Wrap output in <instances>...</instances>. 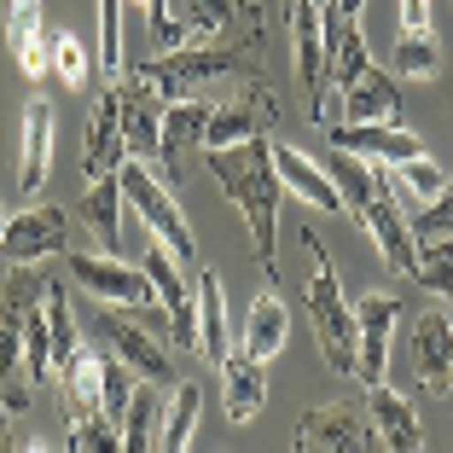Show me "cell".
<instances>
[{"mask_svg": "<svg viewBox=\"0 0 453 453\" xmlns=\"http://www.w3.org/2000/svg\"><path fill=\"white\" fill-rule=\"evenodd\" d=\"M210 180L239 203L244 226H250V250L256 262L267 267V280H280V163H273V140L256 134V140H239V146H215L210 157Z\"/></svg>", "mask_w": 453, "mask_h": 453, "instance_id": "obj_1", "label": "cell"}, {"mask_svg": "<svg viewBox=\"0 0 453 453\" xmlns=\"http://www.w3.org/2000/svg\"><path fill=\"white\" fill-rule=\"evenodd\" d=\"M134 70H140V76H146L163 99L203 94L210 81H226V76H256V70H262V35H256V12H250V29H244L239 41L174 47V53H157L151 65H134Z\"/></svg>", "mask_w": 453, "mask_h": 453, "instance_id": "obj_2", "label": "cell"}, {"mask_svg": "<svg viewBox=\"0 0 453 453\" xmlns=\"http://www.w3.org/2000/svg\"><path fill=\"white\" fill-rule=\"evenodd\" d=\"M303 250H314V280H308V314H314V337H320V355L332 372L355 378V360H360V320H355V303L343 296V280H337V262L314 226L303 233Z\"/></svg>", "mask_w": 453, "mask_h": 453, "instance_id": "obj_3", "label": "cell"}, {"mask_svg": "<svg viewBox=\"0 0 453 453\" xmlns=\"http://www.w3.org/2000/svg\"><path fill=\"white\" fill-rule=\"evenodd\" d=\"M47 296V280L35 262H12V280L0 291V407L24 418L35 407V372L24 360V308Z\"/></svg>", "mask_w": 453, "mask_h": 453, "instance_id": "obj_4", "label": "cell"}, {"mask_svg": "<svg viewBox=\"0 0 453 453\" xmlns=\"http://www.w3.org/2000/svg\"><path fill=\"white\" fill-rule=\"evenodd\" d=\"M88 326H94V337L122 360V366H128L134 378H146V384H157V389L174 384V360H169V343H163L169 332H157L151 320H140V308L117 314V303H99V296H94Z\"/></svg>", "mask_w": 453, "mask_h": 453, "instance_id": "obj_5", "label": "cell"}, {"mask_svg": "<svg viewBox=\"0 0 453 453\" xmlns=\"http://www.w3.org/2000/svg\"><path fill=\"white\" fill-rule=\"evenodd\" d=\"M117 174H122V198H128V210L140 215V221H146L163 244H169V250H174V262H198V239H192L187 215H180L174 192H169V187L157 180V174L146 169V157H128Z\"/></svg>", "mask_w": 453, "mask_h": 453, "instance_id": "obj_6", "label": "cell"}, {"mask_svg": "<svg viewBox=\"0 0 453 453\" xmlns=\"http://www.w3.org/2000/svg\"><path fill=\"white\" fill-rule=\"evenodd\" d=\"M296 453H366L378 448V430L366 401H332V407H314V413L296 418Z\"/></svg>", "mask_w": 453, "mask_h": 453, "instance_id": "obj_7", "label": "cell"}, {"mask_svg": "<svg viewBox=\"0 0 453 453\" xmlns=\"http://www.w3.org/2000/svg\"><path fill=\"white\" fill-rule=\"evenodd\" d=\"M280 122V94L267 88L262 76H244V88L221 105H210V128H203V151L215 146H239V140H256V134H273Z\"/></svg>", "mask_w": 453, "mask_h": 453, "instance_id": "obj_8", "label": "cell"}, {"mask_svg": "<svg viewBox=\"0 0 453 453\" xmlns=\"http://www.w3.org/2000/svg\"><path fill=\"white\" fill-rule=\"evenodd\" d=\"M326 0H296L285 24H291V47H296V81L308 94V117L326 122V81H332V58H326Z\"/></svg>", "mask_w": 453, "mask_h": 453, "instance_id": "obj_9", "label": "cell"}, {"mask_svg": "<svg viewBox=\"0 0 453 453\" xmlns=\"http://www.w3.org/2000/svg\"><path fill=\"white\" fill-rule=\"evenodd\" d=\"M65 262H70V280L88 296H99V303H117V308L157 303V285H151L146 267H128V262H117V256H88V250H70Z\"/></svg>", "mask_w": 453, "mask_h": 453, "instance_id": "obj_10", "label": "cell"}, {"mask_svg": "<svg viewBox=\"0 0 453 453\" xmlns=\"http://www.w3.org/2000/svg\"><path fill=\"white\" fill-rule=\"evenodd\" d=\"M372 174H378V192H372V210H366V233H372V244H378V256H384L389 273H407V280H413L418 233H413V221H407V210H401V192H395V180H389V163L372 169Z\"/></svg>", "mask_w": 453, "mask_h": 453, "instance_id": "obj_11", "label": "cell"}, {"mask_svg": "<svg viewBox=\"0 0 453 453\" xmlns=\"http://www.w3.org/2000/svg\"><path fill=\"white\" fill-rule=\"evenodd\" d=\"M128 163V134H122V94H117V76L99 88L94 99V117H88V134H81V174L99 180V174H117Z\"/></svg>", "mask_w": 453, "mask_h": 453, "instance_id": "obj_12", "label": "cell"}, {"mask_svg": "<svg viewBox=\"0 0 453 453\" xmlns=\"http://www.w3.org/2000/svg\"><path fill=\"white\" fill-rule=\"evenodd\" d=\"M355 320H360V360H355V378L366 389L389 384V332L401 320V296L389 291H366L355 303Z\"/></svg>", "mask_w": 453, "mask_h": 453, "instance_id": "obj_13", "label": "cell"}, {"mask_svg": "<svg viewBox=\"0 0 453 453\" xmlns=\"http://www.w3.org/2000/svg\"><path fill=\"white\" fill-rule=\"evenodd\" d=\"M70 239V215L58 210V203H29L24 215H12L6 221V233H0V256L6 262H47V256H58Z\"/></svg>", "mask_w": 453, "mask_h": 453, "instance_id": "obj_14", "label": "cell"}, {"mask_svg": "<svg viewBox=\"0 0 453 453\" xmlns=\"http://www.w3.org/2000/svg\"><path fill=\"white\" fill-rule=\"evenodd\" d=\"M117 94H122V134H128V157H151L157 163L163 151V111L169 99L151 88L140 70H122L117 76Z\"/></svg>", "mask_w": 453, "mask_h": 453, "instance_id": "obj_15", "label": "cell"}, {"mask_svg": "<svg viewBox=\"0 0 453 453\" xmlns=\"http://www.w3.org/2000/svg\"><path fill=\"white\" fill-rule=\"evenodd\" d=\"M146 273H151V285H157L163 314H169L174 349H198V285L187 291V280H180V262H174V250H169L163 239H157V250L146 256Z\"/></svg>", "mask_w": 453, "mask_h": 453, "instance_id": "obj_16", "label": "cell"}, {"mask_svg": "<svg viewBox=\"0 0 453 453\" xmlns=\"http://www.w3.org/2000/svg\"><path fill=\"white\" fill-rule=\"evenodd\" d=\"M326 140L337 151H355V157H372V163H407V157H425V140L401 122H326Z\"/></svg>", "mask_w": 453, "mask_h": 453, "instance_id": "obj_17", "label": "cell"}, {"mask_svg": "<svg viewBox=\"0 0 453 453\" xmlns=\"http://www.w3.org/2000/svg\"><path fill=\"white\" fill-rule=\"evenodd\" d=\"M203 128H210V99L187 94V99H169L163 111V151H157V169L180 187V157L203 146Z\"/></svg>", "mask_w": 453, "mask_h": 453, "instance_id": "obj_18", "label": "cell"}, {"mask_svg": "<svg viewBox=\"0 0 453 453\" xmlns=\"http://www.w3.org/2000/svg\"><path fill=\"white\" fill-rule=\"evenodd\" d=\"M267 360H256L250 349H233V355L215 366L221 372V413L233 418V425H250L256 413L267 407Z\"/></svg>", "mask_w": 453, "mask_h": 453, "instance_id": "obj_19", "label": "cell"}, {"mask_svg": "<svg viewBox=\"0 0 453 453\" xmlns=\"http://www.w3.org/2000/svg\"><path fill=\"white\" fill-rule=\"evenodd\" d=\"M401 117V81L378 65H360L355 81H343V105L332 122H395Z\"/></svg>", "mask_w": 453, "mask_h": 453, "instance_id": "obj_20", "label": "cell"}, {"mask_svg": "<svg viewBox=\"0 0 453 453\" xmlns=\"http://www.w3.org/2000/svg\"><path fill=\"white\" fill-rule=\"evenodd\" d=\"M6 47H12L18 70H24L29 81H41L53 70V35H47L41 0H12V6H6Z\"/></svg>", "mask_w": 453, "mask_h": 453, "instance_id": "obj_21", "label": "cell"}, {"mask_svg": "<svg viewBox=\"0 0 453 453\" xmlns=\"http://www.w3.org/2000/svg\"><path fill=\"white\" fill-rule=\"evenodd\" d=\"M53 134H58V117L47 99H29L24 105V151H18V192L35 198L47 187V169H53Z\"/></svg>", "mask_w": 453, "mask_h": 453, "instance_id": "obj_22", "label": "cell"}, {"mask_svg": "<svg viewBox=\"0 0 453 453\" xmlns=\"http://www.w3.org/2000/svg\"><path fill=\"white\" fill-rule=\"evenodd\" d=\"M366 413H372L378 448H389V453H418V448H425V425H418L413 401H407V395H395L389 384L366 389Z\"/></svg>", "mask_w": 453, "mask_h": 453, "instance_id": "obj_23", "label": "cell"}, {"mask_svg": "<svg viewBox=\"0 0 453 453\" xmlns=\"http://www.w3.org/2000/svg\"><path fill=\"white\" fill-rule=\"evenodd\" d=\"M413 360H418V389L453 395V320L448 314H425V320H418Z\"/></svg>", "mask_w": 453, "mask_h": 453, "instance_id": "obj_24", "label": "cell"}, {"mask_svg": "<svg viewBox=\"0 0 453 453\" xmlns=\"http://www.w3.org/2000/svg\"><path fill=\"white\" fill-rule=\"evenodd\" d=\"M273 163H280L285 192H296V198L314 203V210H337V215H343V192H337V180H332V169H326V163L303 157V151L285 146V140H273Z\"/></svg>", "mask_w": 453, "mask_h": 453, "instance_id": "obj_25", "label": "cell"}, {"mask_svg": "<svg viewBox=\"0 0 453 453\" xmlns=\"http://www.w3.org/2000/svg\"><path fill=\"white\" fill-rule=\"evenodd\" d=\"M58 395H65V413H70V418L105 413V355L81 349L65 372H58Z\"/></svg>", "mask_w": 453, "mask_h": 453, "instance_id": "obj_26", "label": "cell"}, {"mask_svg": "<svg viewBox=\"0 0 453 453\" xmlns=\"http://www.w3.org/2000/svg\"><path fill=\"white\" fill-rule=\"evenodd\" d=\"M122 174H99V180H88V192H81V221L94 226V239L105 244V250H117L122 244Z\"/></svg>", "mask_w": 453, "mask_h": 453, "instance_id": "obj_27", "label": "cell"}, {"mask_svg": "<svg viewBox=\"0 0 453 453\" xmlns=\"http://www.w3.org/2000/svg\"><path fill=\"white\" fill-rule=\"evenodd\" d=\"M198 413H203V384L180 378V384H174V395L163 401L157 448H163V453H187V448H192V430H198Z\"/></svg>", "mask_w": 453, "mask_h": 453, "instance_id": "obj_28", "label": "cell"}, {"mask_svg": "<svg viewBox=\"0 0 453 453\" xmlns=\"http://www.w3.org/2000/svg\"><path fill=\"white\" fill-rule=\"evenodd\" d=\"M198 355L210 366H221L233 355L226 343V296H221V273H198Z\"/></svg>", "mask_w": 453, "mask_h": 453, "instance_id": "obj_29", "label": "cell"}, {"mask_svg": "<svg viewBox=\"0 0 453 453\" xmlns=\"http://www.w3.org/2000/svg\"><path fill=\"white\" fill-rule=\"evenodd\" d=\"M326 169H332V180H337V192H343V215L366 233V210H372V192H378V174L366 169V163L355 157V151H337L332 146V157H326Z\"/></svg>", "mask_w": 453, "mask_h": 453, "instance_id": "obj_30", "label": "cell"}, {"mask_svg": "<svg viewBox=\"0 0 453 453\" xmlns=\"http://www.w3.org/2000/svg\"><path fill=\"white\" fill-rule=\"evenodd\" d=\"M285 337H291V314H285L280 291H262L250 303V320H244V349L256 360H273L285 349Z\"/></svg>", "mask_w": 453, "mask_h": 453, "instance_id": "obj_31", "label": "cell"}, {"mask_svg": "<svg viewBox=\"0 0 453 453\" xmlns=\"http://www.w3.org/2000/svg\"><path fill=\"white\" fill-rule=\"evenodd\" d=\"M389 65H395V76H407V81H436V70H441V41H436V29H401Z\"/></svg>", "mask_w": 453, "mask_h": 453, "instance_id": "obj_32", "label": "cell"}, {"mask_svg": "<svg viewBox=\"0 0 453 453\" xmlns=\"http://www.w3.org/2000/svg\"><path fill=\"white\" fill-rule=\"evenodd\" d=\"M157 384H146L140 378V389H134L128 413H122V453H140V448H157Z\"/></svg>", "mask_w": 453, "mask_h": 453, "instance_id": "obj_33", "label": "cell"}, {"mask_svg": "<svg viewBox=\"0 0 453 453\" xmlns=\"http://www.w3.org/2000/svg\"><path fill=\"white\" fill-rule=\"evenodd\" d=\"M47 326H53V372H65L81 355V332H76V308H70L65 285H53V280H47Z\"/></svg>", "mask_w": 453, "mask_h": 453, "instance_id": "obj_34", "label": "cell"}, {"mask_svg": "<svg viewBox=\"0 0 453 453\" xmlns=\"http://www.w3.org/2000/svg\"><path fill=\"white\" fill-rule=\"evenodd\" d=\"M413 280L425 285V291H436V296H448V291H453V233H436V239H418Z\"/></svg>", "mask_w": 453, "mask_h": 453, "instance_id": "obj_35", "label": "cell"}, {"mask_svg": "<svg viewBox=\"0 0 453 453\" xmlns=\"http://www.w3.org/2000/svg\"><path fill=\"white\" fill-rule=\"evenodd\" d=\"M389 180H395L401 203H430L448 187V169H436L430 157H407V163H389Z\"/></svg>", "mask_w": 453, "mask_h": 453, "instance_id": "obj_36", "label": "cell"}, {"mask_svg": "<svg viewBox=\"0 0 453 453\" xmlns=\"http://www.w3.org/2000/svg\"><path fill=\"white\" fill-rule=\"evenodd\" d=\"M94 65L99 58L88 53V47H81V35H53V76L65 81L70 94H88V88H94Z\"/></svg>", "mask_w": 453, "mask_h": 453, "instance_id": "obj_37", "label": "cell"}, {"mask_svg": "<svg viewBox=\"0 0 453 453\" xmlns=\"http://www.w3.org/2000/svg\"><path fill=\"white\" fill-rule=\"evenodd\" d=\"M24 360H29V372H35V384L53 372V326H47V296L24 308Z\"/></svg>", "mask_w": 453, "mask_h": 453, "instance_id": "obj_38", "label": "cell"}, {"mask_svg": "<svg viewBox=\"0 0 453 453\" xmlns=\"http://www.w3.org/2000/svg\"><path fill=\"white\" fill-rule=\"evenodd\" d=\"M70 453H122V425L111 413L70 418Z\"/></svg>", "mask_w": 453, "mask_h": 453, "instance_id": "obj_39", "label": "cell"}, {"mask_svg": "<svg viewBox=\"0 0 453 453\" xmlns=\"http://www.w3.org/2000/svg\"><path fill=\"white\" fill-rule=\"evenodd\" d=\"M99 65L105 76H122V0H99Z\"/></svg>", "mask_w": 453, "mask_h": 453, "instance_id": "obj_40", "label": "cell"}, {"mask_svg": "<svg viewBox=\"0 0 453 453\" xmlns=\"http://www.w3.org/2000/svg\"><path fill=\"white\" fill-rule=\"evenodd\" d=\"M413 233H418V239H436V233H453V174H448V187H441L436 198H430L425 210L413 215Z\"/></svg>", "mask_w": 453, "mask_h": 453, "instance_id": "obj_41", "label": "cell"}, {"mask_svg": "<svg viewBox=\"0 0 453 453\" xmlns=\"http://www.w3.org/2000/svg\"><path fill=\"white\" fill-rule=\"evenodd\" d=\"M320 12H326V58H332L337 47H343L349 24H360V12H366V0H326Z\"/></svg>", "mask_w": 453, "mask_h": 453, "instance_id": "obj_42", "label": "cell"}, {"mask_svg": "<svg viewBox=\"0 0 453 453\" xmlns=\"http://www.w3.org/2000/svg\"><path fill=\"white\" fill-rule=\"evenodd\" d=\"M401 29H430V0H401Z\"/></svg>", "mask_w": 453, "mask_h": 453, "instance_id": "obj_43", "label": "cell"}, {"mask_svg": "<svg viewBox=\"0 0 453 453\" xmlns=\"http://www.w3.org/2000/svg\"><path fill=\"white\" fill-rule=\"evenodd\" d=\"M18 448H29V441L18 436V413H6V407H0V453H18Z\"/></svg>", "mask_w": 453, "mask_h": 453, "instance_id": "obj_44", "label": "cell"}, {"mask_svg": "<svg viewBox=\"0 0 453 453\" xmlns=\"http://www.w3.org/2000/svg\"><path fill=\"white\" fill-rule=\"evenodd\" d=\"M6 221H12V215H6V210H0V233H6Z\"/></svg>", "mask_w": 453, "mask_h": 453, "instance_id": "obj_45", "label": "cell"}, {"mask_svg": "<svg viewBox=\"0 0 453 453\" xmlns=\"http://www.w3.org/2000/svg\"><path fill=\"white\" fill-rule=\"evenodd\" d=\"M291 6H296V0H280V12H291Z\"/></svg>", "mask_w": 453, "mask_h": 453, "instance_id": "obj_46", "label": "cell"}, {"mask_svg": "<svg viewBox=\"0 0 453 453\" xmlns=\"http://www.w3.org/2000/svg\"><path fill=\"white\" fill-rule=\"evenodd\" d=\"M448 303H453V291H448ZM448 320H453V314H448Z\"/></svg>", "mask_w": 453, "mask_h": 453, "instance_id": "obj_47", "label": "cell"}]
</instances>
